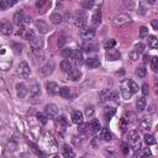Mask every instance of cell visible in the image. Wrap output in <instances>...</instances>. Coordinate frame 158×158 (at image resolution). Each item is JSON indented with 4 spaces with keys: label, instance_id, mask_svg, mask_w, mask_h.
Wrapping results in <instances>:
<instances>
[{
    "label": "cell",
    "instance_id": "6da1fadb",
    "mask_svg": "<svg viewBox=\"0 0 158 158\" xmlns=\"http://www.w3.org/2000/svg\"><path fill=\"white\" fill-rule=\"evenodd\" d=\"M12 64V60L7 53V48H1L0 49V69L1 70H7Z\"/></svg>",
    "mask_w": 158,
    "mask_h": 158
},
{
    "label": "cell",
    "instance_id": "7a4b0ae2",
    "mask_svg": "<svg viewBox=\"0 0 158 158\" xmlns=\"http://www.w3.org/2000/svg\"><path fill=\"white\" fill-rule=\"evenodd\" d=\"M127 139H128L127 144H130V147L133 148L135 151L141 148V137L137 131H130L127 135Z\"/></svg>",
    "mask_w": 158,
    "mask_h": 158
},
{
    "label": "cell",
    "instance_id": "3957f363",
    "mask_svg": "<svg viewBox=\"0 0 158 158\" xmlns=\"http://www.w3.org/2000/svg\"><path fill=\"white\" fill-rule=\"evenodd\" d=\"M131 22V16L127 15V14H118L114 20H112V25L116 27V28H120L127 23Z\"/></svg>",
    "mask_w": 158,
    "mask_h": 158
},
{
    "label": "cell",
    "instance_id": "277c9868",
    "mask_svg": "<svg viewBox=\"0 0 158 158\" xmlns=\"http://www.w3.org/2000/svg\"><path fill=\"white\" fill-rule=\"evenodd\" d=\"M128 80L130 79H125L121 81V85H120V91H121V95L125 100H130L131 96H132V91L130 89V85H128Z\"/></svg>",
    "mask_w": 158,
    "mask_h": 158
},
{
    "label": "cell",
    "instance_id": "5b68a950",
    "mask_svg": "<svg viewBox=\"0 0 158 158\" xmlns=\"http://www.w3.org/2000/svg\"><path fill=\"white\" fill-rule=\"evenodd\" d=\"M16 73L17 75L22 77V78H26L30 75V65L27 62H20V64L17 65V69H16Z\"/></svg>",
    "mask_w": 158,
    "mask_h": 158
},
{
    "label": "cell",
    "instance_id": "8992f818",
    "mask_svg": "<svg viewBox=\"0 0 158 158\" xmlns=\"http://www.w3.org/2000/svg\"><path fill=\"white\" fill-rule=\"evenodd\" d=\"M43 143H44V146L49 149V151H56V148H57V143H56V139L53 138V136L51 135V133H44V136H43Z\"/></svg>",
    "mask_w": 158,
    "mask_h": 158
},
{
    "label": "cell",
    "instance_id": "52a82bcc",
    "mask_svg": "<svg viewBox=\"0 0 158 158\" xmlns=\"http://www.w3.org/2000/svg\"><path fill=\"white\" fill-rule=\"evenodd\" d=\"M79 35H80V37H81L83 40H85V41H90V40L94 38V36H95V31H94L93 28H89V27L84 26V27L80 28Z\"/></svg>",
    "mask_w": 158,
    "mask_h": 158
},
{
    "label": "cell",
    "instance_id": "ba28073f",
    "mask_svg": "<svg viewBox=\"0 0 158 158\" xmlns=\"http://www.w3.org/2000/svg\"><path fill=\"white\" fill-rule=\"evenodd\" d=\"M0 32L5 36H9L12 33V25L7 20H1L0 21Z\"/></svg>",
    "mask_w": 158,
    "mask_h": 158
},
{
    "label": "cell",
    "instance_id": "9c48e42d",
    "mask_svg": "<svg viewBox=\"0 0 158 158\" xmlns=\"http://www.w3.org/2000/svg\"><path fill=\"white\" fill-rule=\"evenodd\" d=\"M75 22H77V25H78L80 28L84 27V26H86V15H85L84 11L78 10V11L75 12Z\"/></svg>",
    "mask_w": 158,
    "mask_h": 158
},
{
    "label": "cell",
    "instance_id": "30bf717a",
    "mask_svg": "<svg viewBox=\"0 0 158 158\" xmlns=\"http://www.w3.org/2000/svg\"><path fill=\"white\" fill-rule=\"evenodd\" d=\"M59 110H58V106L54 105V104H48L46 106V116L47 118H54L57 115H58Z\"/></svg>",
    "mask_w": 158,
    "mask_h": 158
},
{
    "label": "cell",
    "instance_id": "8fae6325",
    "mask_svg": "<svg viewBox=\"0 0 158 158\" xmlns=\"http://www.w3.org/2000/svg\"><path fill=\"white\" fill-rule=\"evenodd\" d=\"M23 21H25V12H23V10H19V11H16L15 14H14V17H12V22H14V25H16V26H22L23 25Z\"/></svg>",
    "mask_w": 158,
    "mask_h": 158
},
{
    "label": "cell",
    "instance_id": "7c38bea8",
    "mask_svg": "<svg viewBox=\"0 0 158 158\" xmlns=\"http://www.w3.org/2000/svg\"><path fill=\"white\" fill-rule=\"evenodd\" d=\"M54 67H56V64H54V62L53 60H49L47 64H44L41 69H40V72H41V74L42 75H44V77H48V75H51L52 73H53V70H54Z\"/></svg>",
    "mask_w": 158,
    "mask_h": 158
},
{
    "label": "cell",
    "instance_id": "4fadbf2b",
    "mask_svg": "<svg viewBox=\"0 0 158 158\" xmlns=\"http://www.w3.org/2000/svg\"><path fill=\"white\" fill-rule=\"evenodd\" d=\"M30 46H31V48L33 49V51H41L42 49V47H43V41H42V38H40V37H35L33 40H31L30 41Z\"/></svg>",
    "mask_w": 158,
    "mask_h": 158
},
{
    "label": "cell",
    "instance_id": "5bb4252c",
    "mask_svg": "<svg viewBox=\"0 0 158 158\" xmlns=\"http://www.w3.org/2000/svg\"><path fill=\"white\" fill-rule=\"evenodd\" d=\"M152 157V152L149 148H139L136 151L135 158H151Z\"/></svg>",
    "mask_w": 158,
    "mask_h": 158
},
{
    "label": "cell",
    "instance_id": "9a60e30c",
    "mask_svg": "<svg viewBox=\"0 0 158 158\" xmlns=\"http://www.w3.org/2000/svg\"><path fill=\"white\" fill-rule=\"evenodd\" d=\"M106 59L107 60H117L120 57H121V53L117 51V49H114V48H111V49H107L106 51Z\"/></svg>",
    "mask_w": 158,
    "mask_h": 158
},
{
    "label": "cell",
    "instance_id": "2e32d148",
    "mask_svg": "<svg viewBox=\"0 0 158 158\" xmlns=\"http://www.w3.org/2000/svg\"><path fill=\"white\" fill-rule=\"evenodd\" d=\"M46 89H47V93L51 94V95H56L59 91V86L56 81H48L46 84Z\"/></svg>",
    "mask_w": 158,
    "mask_h": 158
},
{
    "label": "cell",
    "instance_id": "e0dca14e",
    "mask_svg": "<svg viewBox=\"0 0 158 158\" xmlns=\"http://www.w3.org/2000/svg\"><path fill=\"white\" fill-rule=\"evenodd\" d=\"M151 126H152V122H151L149 117H142L138 122V127L141 131H147L151 128Z\"/></svg>",
    "mask_w": 158,
    "mask_h": 158
},
{
    "label": "cell",
    "instance_id": "ac0fdd59",
    "mask_svg": "<svg viewBox=\"0 0 158 158\" xmlns=\"http://www.w3.org/2000/svg\"><path fill=\"white\" fill-rule=\"evenodd\" d=\"M62 153L64 158H75V152L69 144H63L62 147Z\"/></svg>",
    "mask_w": 158,
    "mask_h": 158
},
{
    "label": "cell",
    "instance_id": "d6986e66",
    "mask_svg": "<svg viewBox=\"0 0 158 158\" xmlns=\"http://www.w3.org/2000/svg\"><path fill=\"white\" fill-rule=\"evenodd\" d=\"M35 25H36V28L38 30V32H40V33H42V35L47 33V32H48V30H49L48 25H47L43 20H37V21L35 22Z\"/></svg>",
    "mask_w": 158,
    "mask_h": 158
},
{
    "label": "cell",
    "instance_id": "ffe728a7",
    "mask_svg": "<svg viewBox=\"0 0 158 158\" xmlns=\"http://www.w3.org/2000/svg\"><path fill=\"white\" fill-rule=\"evenodd\" d=\"M16 93H17V96L20 98V99H22V98H25L26 96V94H27V86L23 84V83H17L16 84Z\"/></svg>",
    "mask_w": 158,
    "mask_h": 158
},
{
    "label": "cell",
    "instance_id": "44dd1931",
    "mask_svg": "<svg viewBox=\"0 0 158 158\" xmlns=\"http://www.w3.org/2000/svg\"><path fill=\"white\" fill-rule=\"evenodd\" d=\"M73 69V63L69 59H64L60 62V70L64 73H69Z\"/></svg>",
    "mask_w": 158,
    "mask_h": 158
},
{
    "label": "cell",
    "instance_id": "7402d4cb",
    "mask_svg": "<svg viewBox=\"0 0 158 158\" xmlns=\"http://www.w3.org/2000/svg\"><path fill=\"white\" fill-rule=\"evenodd\" d=\"M100 138L104 139V141H110L112 138V133L110 132V130L107 127L100 128Z\"/></svg>",
    "mask_w": 158,
    "mask_h": 158
},
{
    "label": "cell",
    "instance_id": "603a6c76",
    "mask_svg": "<svg viewBox=\"0 0 158 158\" xmlns=\"http://www.w3.org/2000/svg\"><path fill=\"white\" fill-rule=\"evenodd\" d=\"M99 130H100V122H99V120H96V118L91 120V122L89 123V132L96 133V132H99Z\"/></svg>",
    "mask_w": 158,
    "mask_h": 158
},
{
    "label": "cell",
    "instance_id": "cb8c5ba5",
    "mask_svg": "<svg viewBox=\"0 0 158 158\" xmlns=\"http://www.w3.org/2000/svg\"><path fill=\"white\" fill-rule=\"evenodd\" d=\"M49 20H51V22H52L53 25H59V23H62V21H63V16H62L59 12H53V14L49 16Z\"/></svg>",
    "mask_w": 158,
    "mask_h": 158
},
{
    "label": "cell",
    "instance_id": "d4e9b609",
    "mask_svg": "<svg viewBox=\"0 0 158 158\" xmlns=\"http://www.w3.org/2000/svg\"><path fill=\"white\" fill-rule=\"evenodd\" d=\"M146 104H147V101H146L144 96L138 98L137 101H136V109H137V111H138V112H142V111L146 109Z\"/></svg>",
    "mask_w": 158,
    "mask_h": 158
},
{
    "label": "cell",
    "instance_id": "484cf974",
    "mask_svg": "<svg viewBox=\"0 0 158 158\" xmlns=\"http://www.w3.org/2000/svg\"><path fill=\"white\" fill-rule=\"evenodd\" d=\"M115 112H116V109L115 107H112V106H107V107H105L104 109V117H105V120H110L114 115H115Z\"/></svg>",
    "mask_w": 158,
    "mask_h": 158
},
{
    "label": "cell",
    "instance_id": "4316f807",
    "mask_svg": "<svg viewBox=\"0 0 158 158\" xmlns=\"http://www.w3.org/2000/svg\"><path fill=\"white\" fill-rule=\"evenodd\" d=\"M69 79L70 80H73V81H77V80H79L80 79V77H81V72L79 70V69H72L69 73Z\"/></svg>",
    "mask_w": 158,
    "mask_h": 158
},
{
    "label": "cell",
    "instance_id": "83f0119b",
    "mask_svg": "<svg viewBox=\"0 0 158 158\" xmlns=\"http://www.w3.org/2000/svg\"><path fill=\"white\" fill-rule=\"evenodd\" d=\"M59 95L63 98V99H69L70 98V94H72V88H68V86H63V88H59Z\"/></svg>",
    "mask_w": 158,
    "mask_h": 158
},
{
    "label": "cell",
    "instance_id": "f1b7e54d",
    "mask_svg": "<svg viewBox=\"0 0 158 158\" xmlns=\"http://www.w3.org/2000/svg\"><path fill=\"white\" fill-rule=\"evenodd\" d=\"M72 121L77 125L83 122V114L80 111H73L72 112Z\"/></svg>",
    "mask_w": 158,
    "mask_h": 158
},
{
    "label": "cell",
    "instance_id": "f546056e",
    "mask_svg": "<svg viewBox=\"0 0 158 158\" xmlns=\"http://www.w3.org/2000/svg\"><path fill=\"white\" fill-rule=\"evenodd\" d=\"M85 64L89 67V68H98V67H100V60L98 59V58H88L86 60H85Z\"/></svg>",
    "mask_w": 158,
    "mask_h": 158
},
{
    "label": "cell",
    "instance_id": "4dcf8cb0",
    "mask_svg": "<svg viewBox=\"0 0 158 158\" xmlns=\"http://www.w3.org/2000/svg\"><path fill=\"white\" fill-rule=\"evenodd\" d=\"M40 95H41V88H40V85L38 84H33L31 86V89H30V96L31 98H37Z\"/></svg>",
    "mask_w": 158,
    "mask_h": 158
},
{
    "label": "cell",
    "instance_id": "1f68e13d",
    "mask_svg": "<svg viewBox=\"0 0 158 158\" xmlns=\"http://www.w3.org/2000/svg\"><path fill=\"white\" fill-rule=\"evenodd\" d=\"M16 2L17 1H10V0H1L0 1V10L1 11H4V10H6V9H9V7H11V6H14V5H16Z\"/></svg>",
    "mask_w": 158,
    "mask_h": 158
},
{
    "label": "cell",
    "instance_id": "d6a6232c",
    "mask_svg": "<svg viewBox=\"0 0 158 158\" xmlns=\"http://www.w3.org/2000/svg\"><path fill=\"white\" fill-rule=\"evenodd\" d=\"M49 5H51V2L49 1H46V0H40V1L36 2V6L38 9V12H41V14H43L46 11L44 10V6H49Z\"/></svg>",
    "mask_w": 158,
    "mask_h": 158
},
{
    "label": "cell",
    "instance_id": "836d02e7",
    "mask_svg": "<svg viewBox=\"0 0 158 158\" xmlns=\"http://www.w3.org/2000/svg\"><path fill=\"white\" fill-rule=\"evenodd\" d=\"M70 59H74L75 63H81V62H83V54H81V52H80L79 49H74L73 56H72Z\"/></svg>",
    "mask_w": 158,
    "mask_h": 158
},
{
    "label": "cell",
    "instance_id": "e575fe53",
    "mask_svg": "<svg viewBox=\"0 0 158 158\" xmlns=\"http://www.w3.org/2000/svg\"><path fill=\"white\" fill-rule=\"evenodd\" d=\"M56 122L59 127H65L68 125V121H67V117L64 115H60V116H57L56 117Z\"/></svg>",
    "mask_w": 158,
    "mask_h": 158
},
{
    "label": "cell",
    "instance_id": "d590c367",
    "mask_svg": "<svg viewBox=\"0 0 158 158\" xmlns=\"http://www.w3.org/2000/svg\"><path fill=\"white\" fill-rule=\"evenodd\" d=\"M30 147H31V149L36 153V156H37V157H40V158H47V157H46V154H44V153H43V152H42V151H41V149L35 144V143H30Z\"/></svg>",
    "mask_w": 158,
    "mask_h": 158
},
{
    "label": "cell",
    "instance_id": "8d00e7d4",
    "mask_svg": "<svg viewBox=\"0 0 158 158\" xmlns=\"http://www.w3.org/2000/svg\"><path fill=\"white\" fill-rule=\"evenodd\" d=\"M91 20H93V23L94 25H99L100 23V21H101V11L99 9L94 11V15H93Z\"/></svg>",
    "mask_w": 158,
    "mask_h": 158
},
{
    "label": "cell",
    "instance_id": "74e56055",
    "mask_svg": "<svg viewBox=\"0 0 158 158\" xmlns=\"http://www.w3.org/2000/svg\"><path fill=\"white\" fill-rule=\"evenodd\" d=\"M148 46L153 49H156L158 47V40L156 36H148Z\"/></svg>",
    "mask_w": 158,
    "mask_h": 158
},
{
    "label": "cell",
    "instance_id": "f35d334b",
    "mask_svg": "<svg viewBox=\"0 0 158 158\" xmlns=\"http://www.w3.org/2000/svg\"><path fill=\"white\" fill-rule=\"evenodd\" d=\"M143 139H144V143H146L147 146H152V144L156 143V138H154V136H152V135H149V133H146L144 137H143Z\"/></svg>",
    "mask_w": 158,
    "mask_h": 158
},
{
    "label": "cell",
    "instance_id": "ab89813d",
    "mask_svg": "<svg viewBox=\"0 0 158 158\" xmlns=\"http://www.w3.org/2000/svg\"><path fill=\"white\" fill-rule=\"evenodd\" d=\"M136 74H137L139 78H144V77H146V74H147V69H146L143 65L137 67V69H136Z\"/></svg>",
    "mask_w": 158,
    "mask_h": 158
},
{
    "label": "cell",
    "instance_id": "60d3db41",
    "mask_svg": "<svg viewBox=\"0 0 158 158\" xmlns=\"http://www.w3.org/2000/svg\"><path fill=\"white\" fill-rule=\"evenodd\" d=\"M73 52H74V49L73 48H63V51H62V54H63V57L64 58H72V56H73Z\"/></svg>",
    "mask_w": 158,
    "mask_h": 158
},
{
    "label": "cell",
    "instance_id": "b9f144b4",
    "mask_svg": "<svg viewBox=\"0 0 158 158\" xmlns=\"http://www.w3.org/2000/svg\"><path fill=\"white\" fill-rule=\"evenodd\" d=\"M104 156L106 158H116V152L110 149V148H105L104 149Z\"/></svg>",
    "mask_w": 158,
    "mask_h": 158
},
{
    "label": "cell",
    "instance_id": "7bdbcfd3",
    "mask_svg": "<svg viewBox=\"0 0 158 158\" xmlns=\"http://www.w3.org/2000/svg\"><path fill=\"white\" fill-rule=\"evenodd\" d=\"M23 37H25L26 40L31 41V40H33L36 36H35V32H33V30H26V31H25V33H23Z\"/></svg>",
    "mask_w": 158,
    "mask_h": 158
},
{
    "label": "cell",
    "instance_id": "ee69618b",
    "mask_svg": "<svg viewBox=\"0 0 158 158\" xmlns=\"http://www.w3.org/2000/svg\"><path fill=\"white\" fill-rule=\"evenodd\" d=\"M78 131L79 132H89V123L86 122H81L78 125Z\"/></svg>",
    "mask_w": 158,
    "mask_h": 158
},
{
    "label": "cell",
    "instance_id": "f6af8a7d",
    "mask_svg": "<svg viewBox=\"0 0 158 158\" xmlns=\"http://www.w3.org/2000/svg\"><path fill=\"white\" fill-rule=\"evenodd\" d=\"M81 142H83V138H81L80 136H73V137H72V143H73L75 147L81 146Z\"/></svg>",
    "mask_w": 158,
    "mask_h": 158
},
{
    "label": "cell",
    "instance_id": "bcb514c9",
    "mask_svg": "<svg viewBox=\"0 0 158 158\" xmlns=\"http://www.w3.org/2000/svg\"><path fill=\"white\" fill-rule=\"evenodd\" d=\"M149 62H151V68H152V70H153V72H157V64H158V58H157L156 56H154V57H151Z\"/></svg>",
    "mask_w": 158,
    "mask_h": 158
},
{
    "label": "cell",
    "instance_id": "7dc6e473",
    "mask_svg": "<svg viewBox=\"0 0 158 158\" xmlns=\"http://www.w3.org/2000/svg\"><path fill=\"white\" fill-rule=\"evenodd\" d=\"M94 111H95V109H94L93 105L86 106V107H85V116H86V117H91V116L94 115Z\"/></svg>",
    "mask_w": 158,
    "mask_h": 158
},
{
    "label": "cell",
    "instance_id": "c3c4849f",
    "mask_svg": "<svg viewBox=\"0 0 158 158\" xmlns=\"http://www.w3.org/2000/svg\"><path fill=\"white\" fill-rule=\"evenodd\" d=\"M80 5L84 7V9H90L93 5H94V1L93 0H83L80 2Z\"/></svg>",
    "mask_w": 158,
    "mask_h": 158
},
{
    "label": "cell",
    "instance_id": "681fc988",
    "mask_svg": "<svg viewBox=\"0 0 158 158\" xmlns=\"http://www.w3.org/2000/svg\"><path fill=\"white\" fill-rule=\"evenodd\" d=\"M139 37H141V38L148 37V28H147L146 26H142V27H139Z\"/></svg>",
    "mask_w": 158,
    "mask_h": 158
},
{
    "label": "cell",
    "instance_id": "f907efd6",
    "mask_svg": "<svg viewBox=\"0 0 158 158\" xmlns=\"http://www.w3.org/2000/svg\"><path fill=\"white\" fill-rule=\"evenodd\" d=\"M128 85H130V89H131L132 94H135V93H137V91H138V85H137L133 80H128Z\"/></svg>",
    "mask_w": 158,
    "mask_h": 158
},
{
    "label": "cell",
    "instance_id": "816d5d0a",
    "mask_svg": "<svg viewBox=\"0 0 158 158\" xmlns=\"http://www.w3.org/2000/svg\"><path fill=\"white\" fill-rule=\"evenodd\" d=\"M120 148H121V152H122V154H123V156H127V154H128L130 147H128V144H127V143L122 142V143H121V146H120Z\"/></svg>",
    "mask_w": 158,
    "mask_h": 158
},
{
    "label": "cell",
    "instance_id": "f5cc1de1",
    "mask_svg": "<svg viewBox=\"0 0 158 158\" xmlns=\"http://www.w3.org/2000/svg\"><path fill=\"white\" fill-rule=\"evenodd\" d=\"M115 44H116V40L111 38V40H109V41L105 43V49H111V48L115 47Z\"/></svg>",
    "mask_w": 158,
    "mask_h": 158
},
{
    "label": "cell",
    "instance_id": "db71d44e",
    "mask_svg": "<svg viewBox=\"0 0 158 158\" xmlns=\"http://www.w3.org/2000/svg\"><path fill=\"white\" fill-rule=\"evenodd\" d=\"M135 51H137L138 53H143L144 52V44L143 43H136V46H135Z\"/></svg>",
    "mask_w": 158,
    "mask_h": 158
},
{
    "label": "cell",
    "instance_id": "11a10c76",
    "mask_svg": "<svg viewBox=\"0 0 158 158\" xmlns=\"http://www.w3.org/2000/svg\"><path fill=\"white\" fill-rule=\"evenodd\" d=\"M84 48H85L86 52H91V51H95V49H96V44L86 43V44H84Z\"/></svg>",
    "mask_w": 158,
    "mask_h": 158
},
{
    "label": "cell",
    "instance_id": "9f6ffc18",
    "mask_svg": "<svg viewBox=\"0 0 158 158\" xmlns=\"http://www.w3.org/2000/svg\"><path fill=\"white\" fill-rule=\"evenodd\" d=\"M37 118H38L43 125L47 122V116H46L44 114H42V112H38V114H37Z\"/></svg>",
    "mask_w": 158,
    "mask_h": 158
},
{
    "label": "cell",
    "instance_id": "6f0895ef",
    "mask_svg": "<svg viewBox=\"0 0 158 158\" xmlns=\"http://www.w3.org/2000/svg\"><path fill=\"white\" fill-rule=\"evenodd\" d=\"M138 57H139V53H138L137 51H135V49L130 53V58H131L132 60H137V59H138Z\"/></svg>",
    "mask_w": 158,
    "mask_h": 158
},
{
    "label": "cell",
    "instance_id": "680465c9",
    "mask_svg": "<svg viewBox=\"0 0 158 158\" xmlns=\"http://www.w3.org/2000/svg\"><path fill=\"white\" fill-rule=\"evenodd\" d=\"M142 94H143V96H146V95H148V91H149V89H148V85L144 83L143 85H142Z\"/></svg>",
    "mask_w": 158,
    "mask_h": 158
},
{
    "label": "cell",
    "instance_id": "91938a15",
    "mask_svg": "<svg viewBox=\"0 0 158 158\" xmlns=\"http://www.w3.org/2000/svg\"><path fill=\"white\" fill-rule=\"evenodd\" d=\"M12 47L15 48V53H16V54H21V52H22V49H21L22 46H21V44H14Z\"/></svg>",
    "mask_w": 158,
    "mask_h": 158
},
{
    "label": "cell",
    "instance_id": "94428289",
    "mask_svg": "<svg viewBox=\"0 0 158 158\" xmlns=\"http://www.w3.org/2000/svg\"><path fill=\"white\" fill-rule=\"evenodd\" d=\"M91 146L95 147V148L99 147V138H98V137H94V138H93V141H91Z\"/></svg>",
    "mask_w": 158,
    "mask_h": 158
},
{
    "label": "cell",
    "instance_id": "6125c7cd",
    "mask_svg": "<svg viewBox=\"0 0 158 158\" xmlns=\"http://www.w3.org/2000/svg\"><path fill=\"white\" fill-rule=\"evenodd\" d=\"M151 25H152V27H153V30H158V20H152V22H151Z\"/></svg>",
    "mask_w": 158,
    "mask_h": 158
},
{
    "label": "cell",
    "instance_id": "be15d7a7",
    "mask_svg": "<svg viewBox=\"0 0 158 158\" xmlns=\"http://www.w3.org/2000/svg\"><path fill=\"white\" fill-rule=\"evenodd\" d=\"M149 59H151V57H149V54H147V53H144V54H143V62H144V63H147V62H149Z\"/></svg>",
    "mask_w": 158,
    "mask_h": 158
}]
</instances>
